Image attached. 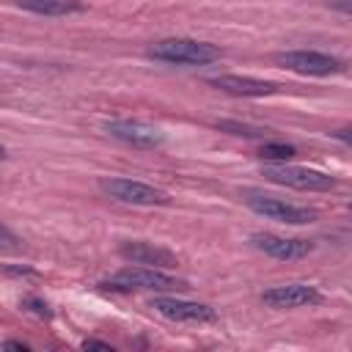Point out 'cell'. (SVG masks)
Segmentation results:
<instances>
[{
	"label": "cell",
	"instance_id": "277c9868",
	"mask_svg": "<svg viewBox=\"0 0 352 352\" xmlns=\"http://www.w3.org/2000/svg\"><path fill=\"white\" fill-rule=\"evenodd\" d=\"M102 192H107L110 198L121 201V204H135V206H165L170 204V195L154 184L138 182V179H124V176H110V179H99Z\"/></svg>",
	"mask_w": 352,
	"mask_h": 352
},
{
	"label": "cell",
	"instance_id": "ac0fdd59",
	"mask_svg": "<svg viewBox=\"0 0 352 352\" xmlns=\"http://www.w3.org/2000/svg\"><path fill=\"white\" fill-rule=\"evenodd\" d=\"M82 349H102V352H113V346L110 344H104V341H82Z\"/></svg>",
	"mask_w": 352,
	"mask_h": 352
},
{
	"label": "cell",
	"instance_id": "4fadbf2b",
	"mask_svg": "<svg viewBox=\"0 0 352 352\" xmlns=\"http://www.w3.org/2000/svg\"><path fill=\"white\" fill-rule=\"evenodd\" d=\"M16 6L38 16H66L82 11L80 0H16Z\"/></svg>",
	"mask_w": 352,
	"mask_h": 352
},
{
	"label": "cell",
	"instance_id": "6da1fadb",
	"mask_svg": "<svg viewBox=\"0 0 352 352\" xmlns=\"http://www.w3.org/2000/svg\"><path fill=\"white\" fill-rule=\"evenodd\" d=\"M146 55L162 63H173V66H206V63L220 60L223 50L209 41H195V38H160L148 44Z\"/></svg>",
	"mask_w": 352,
	"mask_h": 352
},
{
	"label": "cell",
	"instance_id": "44dd1931",
	"mask_svg": "<svg viewBox=\"0 0 352 352\" xmlns=\"http://www.w3.org/2000/svg\"><path fill=\"white\" fill-rule=\"evenodd\" d=\"M3 157H6V148H3V143H0V160H3Z\"/></svg>",
	"mask_w": 352,
	"mask_h": 352
},
{
	"label": "cell",
	"instance_id": "d6986e66",
	"mask_svg": "<svg viewBox=\"0 0 352 352\" xmlns=\"http://www.w3.org/2000/svg\"><path fill=\"white\" fill-rule=\"evenodd\" d=\"M3 346H6V349H22V352H25V349H28V346H25V344H22V341H6V344H3Z\"/></svg>",
	"mask_w": 352,
	"mask_h": 352
},
{
	"label": "cell",
	"instance_id": "e0dca14e",
	"mask_svg": "<svg viewBox=\"0 0 352 352\" xmlns=\"http://www.w3.org/2000/svg\"><path fill=\"white\" fill-rule=\"evenodd\" d=\"M16 245H19V236L8 226L0 223V248H16Z\"/></svg>",
	"mask_w": 352,
	"mask_h": 352
},
{
	"label": "cell",
	"instance_id": "8992f818",
	"mask_svg": "<svg viewBox=\"0 0 352 352\" xmlns=\"http://www.w3.org/2000/svg\"><path fill=\"white\" fill-rule=\"evenodd\" d=\"M275 63L297 72V74H308V77H330L338 74L344 69V63L327 52H316V50H289V52H275Z\"/></svg>",
	"mask_w": 352,
	"mask_h": 352
},
{
	"label": "cell",
	"instance_id": "2e32d148",
	"mask_svg": "<svg viewBox=\"0 0 352 352\" xmlns=\"http://www.w3.org/2000/svg\"><path fill=\"white\" fill-rule=\"evenodd\" d=\"M25 305H28V308H30L36 316H44V319H50V316H52L50 305H47V302H41L38 297H28V300H25Z\"/></svg>",
	"mask_w": 352,
	"mask_h": 352
},
{
	"label": "cell",
	"instance_id": "30bf717a",
	"mask_svg": "<svg viewBox=\"0 0 352 352\" xmlns=\"http://www.w3.org/2000/svg\"><path fill=\"white\" fill-rule=\"evenodd\" d=\"M250 242H253V248H258L261 253H267L270 258H278V261H297V258H305L308 253H314V242L297 239V236L253 234Z\"/></svg>",
	"mask_w": 352,
	"mask_h": 352
},
{
	"label": "cell",
	"instance_id": "5bb4252c",
	"mask_svg": "<svg viewBox=\"0 0 352 352\" xmlns=\"http://www.w3.org/2000/svg\"><path fill=\"white\" fill-rule=\"evenodd\" d=\"M258 157L261 160H272V162H292L297 157V148L289 146V143H264L258 148Z\"/></svg>",
	"mask_w": 352,
	"mask_h": 352
},
{
	"label": "cell",
	"instance_id": "3957f363",
	"mask_svg": "<svg viewBox=\"0 0 352 352\" xmlns=\"http://www.w3.org/2000/svg\"><path fill=\"white\" fill-rule=\"evenodd\" d=\"M261 176H267L275 184L305 190V192H327V190L336 187V179L330 173H322V170H314V168H302V165H292V162L264 165Z\"/></svg>",
	"mask_w": 352,
	"mask_h": 352
},
{
	"label": "cell",
	"instance_id": "8fae6325",
	"mask_svg": "<svg viewBox=\"0 0 352 352\" xmlns=\"http://www.w3.org/2000/svg\"><path fill=\"white\" fill-rule=\"evenodd\" d=\"M121 258H126L129 264H140V267H157V270H173L179 264L176 253H170L162 245H151V242H124L118 248Z\"/></svg>",
	"mask_w": 352,
	"mask_h": 352
},
{
	"label": "cell",
	"instance_id": "ba28073f",
	"mask_svg": "<svg viewBox=\"0 0 352 352\" xmlns=\"http://www.w3.org/2000/svg\"><path fill=\"white\" fill-rule=\"evenodd\" d=\"M151 308L170 322H192V324L217 322V311L206 302H190V300H179V297H154Z\"/></svg>",
	"mask_w": 352,
	"mask_h": 352
},
{
	"label": "cell",
	"instance_id": "ffe728a7",
	"mask_svg": "<svg viewBox=\"0 0 352 352\" xmlns=\"http://www.w3.org/2000/svg\"><path fill=\"white\" fill-rule=\"evenodd\" d=\"M346 132H349V129H338V138H341L344 143H349V135H346Z\"/></svg>",
	"mask_w": 352,
	"mask_h": 352
},
{
	"label": "cell",
	"instance_id": "7a4b0ae2",
	"mask_svg": "<svg viewBox=\"0 0 352 352\" xmlns=\"http://www.w3.org/2000/svg\"><path fill=\"white\" fill-rule=\"evenodd\" d=\"M102 286L107 289H118V292H132V289H143V292H187V280H179L157 267H124L118 270L110 280H104Z\"/></svg>",
	"mask_w": 352,
	"mask_h": 352
},
{
	"label": "cell",
	"instance_id": "7c38bea8",
	"mask_svg": "<svg viewBox=\"0 0 352 352\" xmlns=\"http://www.w3.org/2000/svg\"><path fill=\"white\" fill-rule=\"evenodd\" d=\"M212 88L223 91V94H231V96H270L278 91L275 82L270 80H256V77H239V74H220V77H212L206 80Z\"/></svg>",
	"mask_w": 352,
	"mask_h": 352
},
{
	"label": "cell",
	"instance_id": "9a60e30c",
	"mask_svg": "<svg viewBox=\"0 0 352 352\" xmlns=\"http://www.w3.org/2000/svg\"><path fill=\"white\" fill-rule=\"evenodd\" d=\"M220 129L231 132V135H245V138H261L267 129H258V126H248V124H236V121H223L217 124Z\"/></svg>",
	"mask_w": 352,
	"mask_h": 352
},
{
	"label": "cell",
	"instance_id": "52a82bcc",
	"mask_svg": "<svg viewBox=\"0 0 352 352\" xmlns=\"http://www.w3.org/2000/svg\"><path fill=\"white\" fill-rule=\"evenodd\" d=\"M104 132L126 146H135V148H157L165 143V132L154 124H146V121H135V118H118V121H110L104 126Z\"/></svg>",
	"mask_w": 352,
	"mask_h": 352
},
{
	"label": "cell",
	"instance_id": "5b68a950",
	"mask_svg": "<svg viewBox=\"0 0 352 352\" xmlns=\"http://www.w3.org/2000/svg\"><path fill=\"white\" fill-rule=\"evenodd\" d=\"M242 201L256 212V214H264L270 220H278V223H289V226H305L311 220H316V212L308 209V206H297V204H286L275 195H267V192H258V190H245L242 192Z\"/></svg>",
	"mask_w": 352,
	"mask_h": 352
},
{
	"label": "cell",
	"instance_id": "9c48e42d",
	"mask_svg": "<svg viewBox=\"0 0 352 352\" xmlns=\"http://www.w3.org/2000/svg\"><path fill=\"white\" fill-rule=\"evenodd\" d=\"M261 302L275 311H292V308H305V305L322 302V294L316 286H308V283H283V286L267 289L261 294Z\"/></svg>",
	"mask_w": 352,
	"mask_h": 352
}]
</instances>
